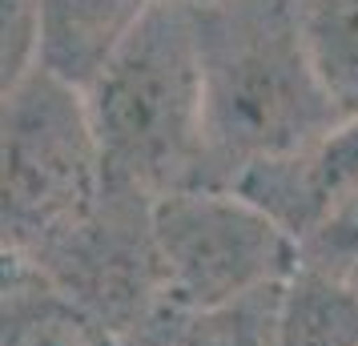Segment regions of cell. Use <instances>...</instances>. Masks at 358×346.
<instances>
[{
	"mask_svg": "<svg viewBox=\"0 0 358 346\" xmlns=\"http://www.w3.org/2000/svg\"><path fill=\"white\" fill-rule=\"evenodd\" d=\"M105 185L157 201L206 182V89L189 0H157L85 89Z\"/></svg>",
	"mask_w": 358,
	"mask_h": 346,
	"instance_id": "obj_2",
	"label": "cell"
},
{
	"mask_svg": "<svg viewBox=\"0 0 358 346\" xmlns=\"http://www.w3.org/2000/svg\"><path fill=\"white\" fill-rule=\"evenodd\" d=\"M4 346H117V330L41 266L4 254Z\"/></svg>",
	"mask_w": 358,
	"mask_h": 346,
	"instance_id": "obj_7",
	"label": "cell"
},
{
	"mask_svg": "<svg viewBox=\"0 0 358 346\" xmlns=\"http://www.w3.org/2000/svg\"><path fill=\"white\" fill-rule=\"evenodd\" d=\"M298 13L326 93L350 121L358 117V0H298Z\"/></svg>",
	"mask_w": 358,
	"mask_h": 346,
	"instance_id": "obj_9",
	"label": "cell"
},
{
	"mask_svg": "<svg viewBox=\"0 0 358 346\" xmlns=\"http://www.w3.org/2000/svg\"><path fill=\"white\" fill-rule=\"evenodd\" d=\"M149 238L162 302L178 314L282 286L302 262L294 233L229 185H185L157 198Z\"/></svg>",
	"mask_w": 358,
	"mask_h": 346,
	"instance_id": "obj_4",
	"label": "cell"
},
{
	"mask_svg": "<svg viewBox=\"0 0 358 346\" xmlns=\"http://www.w3.org/2000/svg\"><path fill=\"white\" fill-rule=\"evenodd\" d=\"M4 254L45 266L97 217L101 157L85 93L33 69L4 89Z\"/></svg>",
	"mask_w": 358,
	"mask_h": 346,
	"instance_id": "obj_3",
	"label": "cell"
},
{
	"mask_svg": "<svg viewBox=\"0 0 358 346\" xmlns=\"http://www.w3.org/2000/svg\"><path fill=\"white\" fill-rule=\"evenodd\" d=\"M258 201L270 217H278L294 242L302 246L326 217L358 189V117L310 141L290 157L250 169L238 185H229Z\"/></svg>",
	"mask_w": 358,
	"mask_h": 346,
	"instance_id": "obj_5",
	"label": "cell"
},
{
	"mask_svg": "<svg viewBox=\"0 0 358 346\" xmlns=\"http://www.w3.org/2000/svg\"><path fill=\"white\" fill-rule=\"evenodd\" d=\"M282 286L213 310H169V346H282Z\"/></svg>",
	"mask_w": 358,
	"mask_h": 346,
	"instance_id": "obj_10",
	"label": "cell"
},
{
	"mask_svg": "<svg viewBox=\"0 0 358 346\" xmlns=\"http://www.w3.org/2000/svg\"><path fill=\"white\" fill-rule=\"evenodd\" d=\"M282 346H358V286L298 262L282 286Z\"/></svg>",
	"mask_w": 358,
	"mask_h": 346,
	"instance_id": "obj_8",
	"label": "cell"
},
{
	"mask_svg": "<svg viewBox=\"0 0 358 346\" xmlns=\"http://www.w3.org/2000/svg\"><path fill=\"white\" fill-rule=\"evenodd\" d=\"M206 89V182L238 185L342 125L298 0H189Z\"/></svg>",
	"mask_w": 358,
	"mask_h": 346,
	"instance_id": "obj_1",
	"label": "cell"
},
{
	"mask_svg": "<svg viewBox=\"0 0 358 346\" xmlns=\"http://www.w3.org/2000/svg\"><path fill=\"white\" fill-rule=\"evenodd\" d=\"M157 0H36V69L89 89Z\"/></svg>",
	"mask_w": 358,
	"mask_h": 346,
	"instance_id": "obj_6",
	"label": "cell"
}]
</instances>
